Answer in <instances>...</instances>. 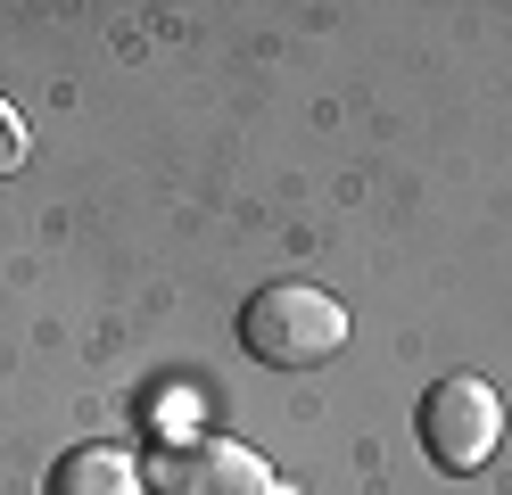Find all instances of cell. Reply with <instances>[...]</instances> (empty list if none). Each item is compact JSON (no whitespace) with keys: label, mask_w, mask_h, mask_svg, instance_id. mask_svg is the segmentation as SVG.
<instances>
[{"label":"cell","mask_w":512,"mask_h":495,"mask_svg":"<svg viewBox=\"0 0 512 495\" xmlns=\"http://www.w3.org/2000/svg\"><path fill=\"white\" fill-rule=\"evenodd\" d=\"M422 454L438 462V471H479V462L496 454V438H504V405H496V388L488 380H471V372H446V380H430V396H422Z\"/></svg>","instance_id":"cell-3"},{"label":"cell","mask_w":512,"mask_h":495,"mask_svg":"<svg viewBox=\"0 0 512 495\" xmlns=\"http://www.w3.org/2000/svg\"><path fill=\"white\" fill-rule=\"evenodd\" d=\"M25 165V124H17V108L0 99V174H17Z\"/></svg>","instance_id":"cell-5"},{"label":"cell","mask_w":512,"mask_h":495,"mask_svg":"<svg viewBox=\"0 0 512 495\" xmlns=\"http://www.w3.org/2000/svg\"><path fill=\"white\" fill-rule=\"evenodd\" d=\"M50 495H149V479H141V454L124 446H75L50 471Z\"/></svg>","instance_id":"cell-4"},{"label":"cell","mask_w":512,"mask_h":495,"mask_svg":"<svg viewBox=\"0 0 512 495\" xmlns=\"http://www.w3.org/2000/svg\"><path fill=\"white\" fill-rule=\"evenodd\" d=\"M141 479H149V495H290L265 462H256V446H240V438H166L149 462H141Z\"/></svg>","instance_id":"cell-2"},{"label":"cell","mask_w":512,"mask_h":495,"mask_svg":"<svg viewBox=\"0 0 512 495\" xmlns=\"http://www.w3.org/2000/svg\"><path fill=\"white\" fill-rule=\"evenodd\" d=\"M240 347L273 372H306V363L347 347V306L314 281H265L240 306Z\"/></svg>","instance_id":"cell-1"}]
</instances>
